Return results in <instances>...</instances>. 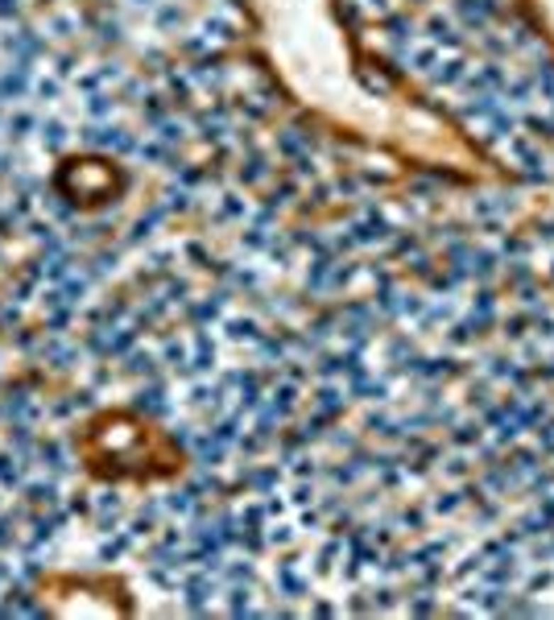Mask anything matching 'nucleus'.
<instances>
[{
    "instance_id": "obj_1",
    "label": "nucleus",
    "mask_w": 554,
    "mask_h": 620,
    "mask_svg": "<svg viewBox=\"0 0 554 620\" xmlns=\"http://www.w3.org/2000/svg\"><path fill=\"white\" fill-rule=\"evenodd\" d=\"M21 492H25V501L33 504V509H58V480H54V476H50V480H29Z\"/></svg>"
},
{
    "instance_id": "obj_2",
    "label": "nucleus",
    "mask_w": 554,
    "mask_h": 620,
    "mask_svg": "<svg viewBox=\"0 0 554 620\" xmlns=\"http://www.w3.org/2000/svg\"><path fill=\"white\" fill-rule=\"evenodd\" d=\"M0 488H25V463L17 451H0Z\"/></svg>"
},
{
    "instance_id": "obj_3",
    "label": "nucleus",
    "mask_w": 554,
    "mask_h": 620,
    "mask_svg": "<svg viewBox=\"0 0 554 620\" xmlns=\"http://www.w3.org/2000/svg\"><path fill=\"white\" fill-rule=\"evenodd\" d=\"M38 459H42V467H46L50 476L67 472V447H62L58 438H46V443H38Z\"/></svg>"
},
{
    "instance_id": "obj_4",
    "label": "nucleus",
    "mask_w": 554,
    "mask_h": 620,
    "mask_svg": "<svg viewBox=\"0 0 554 620\" xmlns=\"http://www.w3.org/2000/svg\"><path fill=\"white\" fill-rule=\"evenodd\" d=\"M0 128H4V137H13V141H25V137L38 128V120H33V112H9Z\"/></svg>"
},
{
    "instance_id": "obj_5",
    "label": "nucleus",
    "mask_w": 554,
    "mask_h": 620,
    "mask_svg": "<svg viewBox=\"0 0 554 620\" xmlns=\"http://www.w3.org/2000/svg\"><path fill=\"white\" fill-rule=\"evenodd\" d=\"M38 133H42V145H46L50 153H58V149L67 145V137H71V133H67V124H62V120H58V116H50L46 124L38 128Z\"/></svg>"
},
{
    "instance_id": "obj_6",
    "label": "nucleus",
    "mask_w": 554,
    "mask_h": 620,
    "mask_svg": "<svg viewBox=\"0 0 554 620\" xmlns=\"http://www.w3.org/2000/svg\"><path fill=\"white\" fill-rule=\"evenodd\" d=\"M29 447H33V426H29V422H21V418H17V422L9 426V451L25 455V451H29Z\"/></svg>"
},
{
    "instance_id": "obj_7",
    "label": "nucleus",
    "mask_w": 554,
    "mask_h": 620,
    "mask_svg": "<svg viewBox=\"0 0 554 620\" xmlns=\"http://www.w3.org/2000/svg\"><path fill=\"white\" fill-rule=\"evenodd\" d=\"M116 112V99L108 96V92H96V96H87V116L92 120H108Z\"/></svg>"
},
{
    "instance_id": "obj_8",
    "label": "nucleus",
    "mask_w": 554,
    "mask_h": 620,
    "mask_svg": "<svg viewBox=\"0 0 554 620\" xmlns=\"http://www.w3.org/2000/svg\"><path fill=\"white\" fill-rule=\"evenodd\" d=\"M33 96L42 99V104H58V96H62V83H58V79H38V83H33Z\"/></svg>"
},
{
    "instance_id": "obj_9",
    "label": "nucleus",
    "mask_w": 554,
    "mask_h": 620,
    "mask_svg": "<svg viewBox=\"0 0 554 620\" xmlns=\"http://www.w3.org/2000/svg\"><path fill=\"white\" fill-rule=\"evenodd\" d=\"M137 157H141V162H166V145L145 141V145H137Z\"/></svg>"
},
{
    "instance_id": "obj_10",
    "label": "nucleus",
    "mask_w": 554,
    "mask_h": 620,
    "mask_svg": "<svg viewBox=\"0 0 554 620\" xmlns=\"http://www.w3.org/2000/svg\"><path fill=\"white\" fill-rule=\"evenodd\" d=\"M178 21H182V9H178V4H166V9L157 13V25H162V29H170V25H178Z\"/></svg>"
},
{
    "instance_id": "obj_11",
    "label": "nucleus",
    "mask_w": 554,
    "mask_h": 620,
    "mask_svg": "<svg viewBox=\"0 0 554 620\" xmlns=\"http://www.w3.org/2000/svg\"><path fill=\"white\" fill-rule=\"evenodd\" d=\"M71 71H74V54H58V67H54V74H58V79H67Z\"/></svg>"
},
{
    "instance_id": "obj_12",
    "label": "nucleus",
    "mask_w": 554,
    "mask_h": 620,
    "mask_svg": "<svg viewBox=\"0 0 554 620\" xmlns=\"http://www.w3.org/2000/svg\"><path fill=\"white\" fill-rule=\"evenodd\" d=\"M21 13V0H0V17L9 21V17H17Z\"/></svg>"
},
{
    "instance_id": "obj_13",
    "label": "nucleus",
    "mask_w": 554,
    "mask_h": 620,
    "mask_svg": "<svg viewBox=\"0 0 554 620\" xmlns=\"http://www.w3.org/2000/svg\"><path fill=\"white\" fill-rule=\"evenodd\" d=\"M9 170H13V157H4V153H0V174H9Z\"/></svg>"
},
{
    "instance_id": "obj_14",
    "label": "nucleus",
    "mask_w": 554,
    "mask_h": 620,
    "mask_svg": "<svg viewBox=\"0 0 554 620\" xmlns=\"http://www.w3.org/2000/svg\"><path fill=\"white\" fill-rule=\"evenodd\" d=\"M133 4H153V0H133Z\"/></svg>"
}]
</instances>
